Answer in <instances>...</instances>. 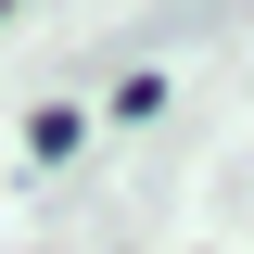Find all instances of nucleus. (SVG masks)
<instances>
[{
  "instance_id": "f257e3e1",
  "label": "nucleus",
  "mask_w": 254,
  "mask_h": 254,
  "mask_svg": "<svg viewBox=\"0 0 254 254\" xmlns=\"http://www.w3.org/2000/svg\"><path fill=\"white\" fill-rule=\"evenodd\" d=\"M26 153H38V165L76 153V102H38V115H26Z\"/></svg>"
}]
</instances>
